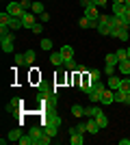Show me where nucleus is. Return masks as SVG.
<instances>
[{"instance_id": "nucleus-1", "label": "nucleus", "mask_w": 130, "mask_h": 145, "mask_svg": "<svg viewBox=\"0 0 130 145\" xmlns=\"http://www.w3.org/2000/svg\"><path fill=\"white\" fill-rule=\"evenodd\" d=\"M113 15H117L122 22H130V5L126 2H113Z\"/></svg>"}, {"instance_id": "nucleus-2", "label": "nucleus", "mask_w": 130, "mask_h": 145, "mask_svg": "<svg viewBox=\"0 0 130 145\" xmlns=\"http://www.w3.org/2000/svg\"><path fill=\"white\" fill-rule=\"evenodd\" d=\"M98 33L100 35H104V37H108L111 35V24H108V15H100V20H98Z\"/></svg>"}, {"instance_id": "nucleus-3", "label": "nucleus", "mask_w": 130, "mask_h": 145, "mask_svg": "<svg viewBox=\"0 0 130 145\" xmlns=\"http://www.w3.org/2000/svg\"><path fill=\"white\" fill-rule=\"evenodd\" d=\"M37 15H35V13H33V11H24V13H22V22H24V28H28V30H31L33 28V26H35V24H37Z\"/></svg>"}, {"instance_id": "nucleus-4", "label": "nucleus", "mask_w": 130, "mask_h": 145, "mask_svg": "<svg viewBox=\"0 0 130 145\" xmlns=\"http://www.w3.org/2000/svg\"><path fill=\"white\" fill-rule=\"evenodd\" d=\"M7 11H9V15H13V18H22L24 7H22V2H9V5H7Z\"/></svg>"}, {"instance_id": "nucleus-5", "label": "nucleus", "mask_w": 130, "mask_h": 145, "mask_svg": "<svg viewBox=\"0 0 130 145\" xmlns=\"http://www.w3.org/2000/svg\"><path fill=\"white\" fill-rule=\"evenodd\" d=\"M13 39H15V35H7V37H0V46H2V52H5V54L13 52Z\"/></svg>"}, {"instance_id": "nucleus-6", "label": "nucleus", "mask_w": 130, "mask_h": 145, "mask_svg": "<svg viewBox=\"0 0 130 145\" xmlns=\"http://www.w3.org/2000/svg\"><path fill=\"white\" fill-rule=\"evenodd\" d=\"M100 113H102V106H100V104H91V106H85V117H87V119H95Z\"/></svg>"}, {"instance_id": "nucleus-7", "label": "nucleus", "mask_w": 130, "mask_h": 145, "mask_svg": "<svg viewBox=\"0 0 130 145\" xmlns=\"http://www.w3.org/2000/svg\"><path fill=\"white\" fill-rule=\"evenodd\" d=\"M28 134H31V139H33V145H39V139H41V134H43V126H33L28 130Z\"/></svg>"}, {"instance_id": "nucleus-8", "label": "nucleus", "mask_w": 130, "mask_h": 145, "mask_svg": "<svg viewBox=\"0 0 130 145\" xmlns=\"http://www.w3.org/2000/svg\"><path fill=\"white\" fill-rule=\"evenodd\" d=\"M98 9H100V7H95V5L87 7V9H85V18H89L91 22H98V20H100V13H98Z\"/></svg>"}, {"instance_id": "nucleus-9", "label": "nucleus", "mask_w": 130, "mask_h": 145, "mask_svg": "<svg viewBox=\"0 0 130 145\" xmlns=\"http://www.w3.org/2000/svg\"><path fill=\"white\" fill-rule=\"evenodd\" d=\"M113 102H115V91L106 87L104 93H102V100H100V104H113Z\"/></svg>"}, {"instance_id": "nucleus-10", "label": "nucleus", "mask_w": 130, "mask_h": 145, "mask_svg": "<svg viewBox=\"0 0 130 145\" xmlns=\"http://www.w3.org/2000/svg\"><path fill=\"white\" fill-rule=\"evenodd\" d=\"M117 72L122 74V76H130V59H124L117 63Z\"/></svg>"}, {"instance_id": "nucleus-11", "label": "nucleus", "mask_w": 130, "mask_h": 145, "mask_svg": "<svg viewBox=\"0 0 130 145\" xmlns=\"http://www.w3.org/2000/svg\"><path fill=\"white\" fill-rule=\"evenodd\" d=\"M69 137H72V139H69V143H72V145H82V143H85V137H82L80 132L72 130V128H69Z\"/></svg>"}, {"instance_id": "nucleus-12", "label": "nucleus", "mask_w": 130, "mask_h": 145, "mask_svg": "<svg viewBox=\"0 0 130 145\" xmlns=\"http://www.w3.org/2000/svg\"><path fill=\"white\" fill-rule=\"evenodd\" d=\"M50 63H52L54 67H61L63 63H65V59H63L61 52H52V54H50Z\"/></svg>"}, {"instance_id": "nucleus-13", "label": "nucleus", "mask_w": 130, "mask_h": 145, "mask_svg": "<svg viewBox=\"0 0 130 145\" xmlns=\"http://www.w3.org/2000/svg\"><path fill=\"white\" fill-rule=\"evenodd\" d=\"M102 93L104 91H98V89H91L87 95H89V100H91V104H100V100H102Z\"/></svg>"}, {"instance_id": "nucleus-14", "label": "nucleus", "mask_w": 130, "mask_h": 145, "mask_svg": "<svg viewBox=\"0 0 130 145\" xmlns=\"http://www.w3.org/2000/svg\"><path fill=\"white\" fill-rule=\"evenodd\" d=\"M9 26H11V30H20V28H24V22H22V18H13V15H11Z\"/></svg>"}, {"instance_id": "nucleus-15", "label": "nucleus", "mask_w": 130, "mask_h": 145, "mask_svg": "<svg viewBox=\"0 0 130 145\" xmlns=\"http://www.w3.org/2000/svg\"><path fill=\"white\" fill-rule=\"evenodd\" d=\"M119 85H122V78H119V76H108V85H106L108 89L115 91V89H119Z\"/></svg>"}, {"instance_id": "nucleus-16", "label": "nucleus", "mask_w": 130, "mask_h": 145, "mask_svg": "<svg viewBox=\"0 0 130 145\" xmlns=\"http://www.w3.org/2000/svg\"><path fill=\"white\" fill-rule=\"evenodd\" d=\"M61 54H63V59H65V61L74 59V48H72V46H63V48H61Z\"/></svg>"}, {"instance_id": "nucleus-17", "label": "nucleus", "mask_w": 130, "mask_h": 145, "mask_svg": "<svg viewBox=\"0 0 130 145\" xmlns=\"http://www.w3.org/2000/svg\"><path fill=\"white\" fill-rule=\"evenodd\" d=\"M7 139H9V141H15V143H18V141L22 139V130H20V128H15V130H11V132L7 134Z\"/></svg>"}, {"instance_id": "nucleus-18", "label": "nucleus", "mask_w": 130, "mask_h": 145, "mask_svg": "<svg viewBox=\"0 0 130 145\" xmlns=\"http://www.w3.org/2000/svg\"><path fill=\"white\" fill-rule=\"evenodd\" d=\"M95 121H98V126H100V130H102V128H106V126H108V117L104 115V110H102V113H100V115L95 117Z\"/></svg>"}, {"instance_id": "nucleus-19", "label": "nucleus", "mask_w": 130, "mask_h": 145, "mask_svg": "<svg viewBox=\"0 0 130 145\" xmlns=\"http://www.w3.org/2000/svg\"><path fill=\"white\" fill-rule=\"evenodd\" d=\"M31 11L35 13V15H41V13L46 11V9H43V2H41V0H37V2H33V7H31Z\"/></svg>"}, {"instance_id": "nucleus-20", "label": "nucleus", "mask_w": 130, "mask_h": 145, "mask_svg": "<svg viewBox=\"0 0 130 145\" xmlns=\"http://www.w3.org/2000/svg\"><path fill=\"white\" fill-rule=\"evenodd\" d=\"M24 56H26V65H33L35 59H37V52H35V50H26Z\"/></svg>"}, {"instance_id": "nucleus-21", "label": "nucleus", "mask_w": 130, "mask_h": 145, "mask_svg": "<svg viewBox=\"0 0 130 145\" xmlns=\"http://www.w3.org/2000/svg\"><path fill=\"white\" fill-rule=\"evenodd\" d=\"M98 130H100V126H98V121H95V119H89V121H87V132L95 134Z\"/></svg>"}, {"instance_id": "nucleus-22", "label": "nucleus", "mask_w": 130, "mask_h": 145, "mask_svg": "<svg viewBox=\"0 0 130 145\" xmlns=\"http://www.w3.org/2000/svg\"><path fill=\"white\" fill-rule=\"evenodd\" d=\"M119 89L124 91V93H130V76H122V85Z\"/></svg>"}, {"instance_id": "nucleus-23", "label": "nucleus", "mask_w": 130, "mask_h": 145, "mask_svg": "<svg viewBox=\"0 0 130 145\" xmlns=\"http://www.w3.org/2000/svg\"><path fill=\"white\" fill-rule=\"evenodd\" d=\"M104 61H106V65H117V63H119V59H117V52H108Z\"/></svg>"}, {"instance_id": "nucleus-24", "label": "nucleus", "mask_w": 130, "mask_h": 145, "mask_svg": "<svg viewBox=\"0 0 130 145\" xmlns=\"http://www.w3.org/2000/svg\"><path fill=\"white\" fill-rule=\"evenodd\" d=\"M72 115H74V117H85V106L74 104V106H72Z\"/></svg>"}, {"instance_id": "nucleus-25", "label": "nucleus", "mask_w": 130, "mask_h": 145, "mask_svg": "<svg viewBox=\"0 0 130 145\" xmlns=\"http://www.w3.org/2000/svg\"><path fill=\"white\" fill-rule=\"evenodd\" d=\"M72 130H76V132H80V134H85V132H87V121H76L74 126H72Z\"/></svg>"}, {"instance_id": "nucleus-26", "label": "nucleus", "mask_w": 130, "mask_h": 145, "mask_svg": "<svg viewBox=\"0 0 130 145\" xmlns=\"http://www.w3.org/2000/svg\"><path fill=\"white\" fill-rule=\"evenodd\" d=\"M63 65H65V69H67V72H78V67H80V65H76V61H74V59L65 61Z\"/></svg>"}, {"instance_id": "nucleus-27", "label": "nucleus", "mask_w": 130, "mask_h": 145, "mask_svg": "<svg viewBox=\"0 0 130 145\" xmlns=\"http://www.w3.org/2000/svg\"><path fill=\"white\" fill-rule=\"evenodd\" d=\"M43 132H48L50 137H56L59 128H56V126H52V123H43Z\"/></svg>"}, {"instance_id": "nucleus-28", "label": "nucleus", "mask_w": 130, "mask_h": 145, "mask_svg": "<svg viewBox=\"0 0 130 145\" xmlns=\"http://www.w3.org/2000/svg\"><path fill=\"white\" fill-rule=\"evenodd\" d=\"M13 61H15V67H24L26 65V56L24 54H15V56H13Z\"/></svg>"}, {"instance_id": "nucleus-29", "label": "nucleus", "mask_w": 130, "mask_h": 145, "mask_svg": "<svg viewBox=\"0 0 130 145\" xmlns=\"http://www.w3.org/2000/svg\"><path fill=\"white\" fill-rule=\"evenodd\" d=\"M102 78V72H100V69H89V80H100Z\"/></svg>"}, {"instance_id": "nucleus-30", "label": "nucleus", "mask_w": 130, "mask_h": 145, "mask_svg": "<svg viewBox=\"0 0 130 145\" xmlns=\"http://www.w3.org/2000/svg\"><path fill=\"white\" fill-rule=\"evenodd\" d=\"M115 52H117V59H119V61L128 59V48H119V50H115Z\"/></svg>"}, {"instance_id": "nucleus-31", "label": "nucleus", "mask_w": 130, "mask_h": 145, "mask_svg": "<svg viewBox=\"0 0 130 145\" xmlns=\"http://www.w3.org/2000/svg\"><path fill=\"white\" fill-rule=\"evenodd\" d=\"M22 100H20V97H11V102H9V106H13V108H22Z\"/></svg>"}, {"instance_id": "nucleus-32", "label": "nucleus", "mask_w": 130, "mask_h": 145, "mask_svg": "<svg viewBox=\"0 0 130 145\" xmlns=\"http://www.w3.org/2000/svg\"><path fill=\"white\" fill-rule=\"evenodd\" d=\"M115 72H117V65H106L104 67V74H106V76H115Z\"/></svg>"}, {"instance_id": "nucleus-33", "label": "nucleus", "mask_w": 130, "mask_h": 145, "mask_svg": "<svg viewBox=\"0 0 130 145\" xmlns=\"http://www.w3.org/2000/svg\"><path fill=\"white\" fill-rule=\"evenodd\" d=\"M41 50H52V39H41Z\"/></svg>"}, {"instance_id": "nucleus-34", "label": "nucleus", "mask_w": 130, "mask_h": 145, "mask_svg": "<svg viewBox=\"0 0 130 145\" xmlns=\"http://www.w3.org/2000/svg\"><path fill=\"white\" fill-rule=\"evenodd\" d=\"M9 20H11L9 11H2V13H0V24H9Z\"/></svg>"}, {"instance_id": "nucleus-35", "label": "nucleus", "mask_w": 130, "mask_h": 145, "mask_svg": "<svg viewBox=\"0 0 130 145\" xmlns=\"http://www.w3.org/2000/svg\"><path fill=\"white\" fill-rule=\"evenodd\" d=\"M124 95H126V93H124L122 89H115V102L122 104V102H124Z\"/></svg>"}, {"instance_id": "nucleus-36", "label": "nucleus", "mask_w": 130, "mask_h": 145, "mask_svg": "<svg viewBox=\"0 0 130 145\" xmlns=\"http://www.w3.org/2000/svg\"><path fill=\"white\" fill-rule=\"evenodd\" d=\"M20 145H33V139H31V134H26V137H22V139L18 141Z\"/></svg>"}, {"instance_id": "nucleus-37", "label": "nucleus", "mask_w": 130, "mask_h": 145, "mask_svg": "<svg viewBox=\"0 0 130 145\" xmlns=\"http://www.w3.org/2000/svg\"><path fill=\"white\" fill-rule=\"evenodd\" d=\"M33 33H35V35H41V33H43V24H41V22H37V24H35V26H33Z\"/></svg>"}, {"instance_id": "nucleus-38", "label": "nucleus", "mask_w": 130, "mask_h": 145, "mask_svg": "<svg viewBox=\"0 0 130 145\" xmlns=\"http://www.w3.org/2000/svg\"><path fill=\"white\" fill-rule=\"evenodd\" d=\"M37 18H39V22H41V24H46V22H50V13H48V11H43L41 15H37Z\"/></svg>"}, {"instance_id": "nucleus-39", "label": "nucleus", "mask_w": 130, "mask_h": 145, "mask_svg": "<svg viewBox=\"0 0 130 145\" xmlns=\"http://www.w3.org/2000/svg\"><path fill=\"white\" fill-rule=\"evenodd\" d=\"M22 7H24V11H31L33 2H31V0H22Z\"/></svg>"}, {"instance_id": "nucleus-40", "label": "nucleus", "mask_w": 130, "mask_h": 145, "mask_svg": "<svg viewBox=\"0 0 130 145\" xmlns=\"http://www.w3.org/2000/svg\"><path fill=\"white\" fill-rule=\"evenodd\" d=\"M80 5H82V9H87V7L93 5V0H80Z\"/></svg>"}, {"instance_id": "nucleus-41", "label": "nucleus", "mask_w": 130, "mask_h": 145, "mask_svg": "<svg viewBox=\"0 0 130 145\" xmlns=\"http://www.w3.org/2000/svg\"><path fill=\"white\" fill-rule=\"evenodd\" d=\"M106 2H108V0H93V5H95V7H104Z\"/></svg>"}, {"instance_id": "nucleus-42", "label": "nucleus", "mask_w": 130, "mask_h": 145, "mask_svg": "<svg viewBox=\"0 0 130 145\" xmlns=\"http://www.w3.org/2000/svg\"><path fill=\"white\" fill-rule=\"evenodd\" d=\"M122 104H126V106L130 104V93H126V95H124V102H122Z\"/></svg>"}, {"instance_id": "nucleus-43", "label": "nucleus", "mask_w": 130, "mask_h": 145, "mask_svg": "<svg viewBox=\"0 0 130 145\" xmlns=\"http://www.w3.org/2000/svg\"><path fill=\"white\" fill-rule=\"evenodd\" d=\"M119 145H130V139H119Z\"/></svg>"}, {"instance_id": "nucleus-44", "label": "nucleus", "mask_w": 130, "mask_h": 145, "mask_svg": "<svg viewBox=\"0 0 130 145\" xmlns=\"http://www.w3.org/2000/svg\"><path fill=\"white\" fill-rule=\"evenodd\" d=\"M128 59H130V46H128Z\"/></svg>"}, {"instance_id": "nucleus-45", "label": "nucleus", "mask_w": 130, "mask_h": 145, "mask_svg": "<svg viewBox=\"0 0 130 145\" xmlns=\"http://www.w3.org/2000/svg\"><path fill=\"white\" fill-rule=\"evenodd\" d=\"M126 5H130V0H126Z\"/></svg>"}, {"instance_id": "nucleus-46", "label": "nucleus", "mask_w": 130, "mask_h": 145, "mask_svg": "<svg viewBox=\"0 0 130 145\" xmlns=\"http://www.w3.org/2000/svg\"><path fill=\"white\" fill-rule=\"evenodd\" d=\"M128 30H130V22H128Z\"/></svg>"}]
</instances>
